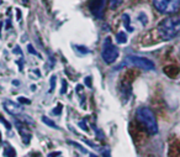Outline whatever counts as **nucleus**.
<instances>
[{"instance_id":"7c9ffc66","label":"nucleus","mask_w":180,"mask_h":157,"mask_svg":"<svg viewBox=\"0 0 180 157\" xmlns=\"http://www.w3.org/2000/svg\"><path fill=\"white\" fill-rule=\"evenodd\" d=\"M90 157H97L96 155H94V154H90Z\"/></svg>"},{"instance_id":"cd10ccee","label":"nucleus","mask_w":180,"mask_h":157,"mask_svg":"<svg viewBox=\"0 0 180 157\" xmlns=\"http://www.w3.org/2000/svg\"><path fill=\"white\" fill-rule=\"evenodd\" d=\"M16 18H17V20L20 21V20H21V11H20L19 9L16 10Z\"/></svg>"},{"instance_id":"f704fd0d","label":"nucleus","mask_w":180,"mask_h":157,"mask_svg":"<svg viewBox=\"0 0 180 157\" xmlns=\"http://www.w3.org/2000/svg\"><path fill=\"white\" fill-rule=\"evenodd\" d=\"M1 3H3V1H1V0H0V4H1Z\"/></svg>"},{"instance_id":"423d86ee","label":"nucleus","mask_w":180,"mask_h":157,"mask_svg":"<svg viewBox=\"0 0 180 157\" xmlns=\"http://www.w3.org/2000/svg\"><path fill=\"white\" fill-rule=\"evenodd\" d=\"M106 0H90L89 1V10L91 14L97 19H101L104 16V7Z\"/></svg>"},{"instance_id":"a878e982","label":"nucleus","mask_w":180,"mask_h":157,"mask_svg":"<svg viewBox=\"0 0 180 157\" xmlns=\"http://www.w3.org/2000/svg\"><path fill=\"white\" fill-rule=\"evenodd\" d=\"M85 84H87L89 88H91L93 84H91V77H87L85 78Z\"/></svg>"},{"instance_id":"bb28decb","label":"nucleus","mask_w":180,"mask_h":157,"mask_svg":"<svg viewBox=\"0 0 180 157\" xmlns=\"http://www.w3.org/2000/svg\"><path fill=\"white\" fill-rule=\"evenodd\" d=\"M59 156H60V152L56 151V152H51V154H48L47 157H59Z\"/></svg>"},{"instance_id":"dca6fc26","label":"nucleus","mask_w":180,"mask_h":157,"mask_svg":"<svg viewBox=\"0 0 180 157\" xmlns=\"http://www.w3.org/2000/svg\"><path fill=\"white\" fill-rule=\"evenodd\" d=\"M50 83H51V89H50V92L52 93L53 90H54V88H56V76H52V77H51Z\"/></svg>"},{"instance_id":"412c9836","label":"nucleus","mask_w":180,"mask_h":157,"mask_svg":"<svg viewBox=\"0 0 180 157\" xmlns=\"http://www.w3.org/2000/svg\"><path fill=\"white\" fill-rule=\"evenodd\" d=\"M78 125H79V126H80L84 131H89V127L87 126V124H85V121H79V122H78Z\"/></svg>"},{"instance_id":"0eeeda50","label":"nucleus","mask_w":180,"mask_h":157,"mask_svg":"<svg viewBox=\"0 0 180 157\" xmlns=\"http://www.w3.org/2000/svg\"><path fill=\"white\" fill-rule=\"evenodd\" d=\"M15 126H16V129H17L20 136L22 137L24 143H25V145H28L30 141H31V136L32 135H31L30 131H28L27 125H25L22 121H17V120H16L15 121Z\"/></svg>"},{"instance_id":"f03ea898","label":"nucleus","mask_w":180,"mask_h":157,"mask_svg":"<svg viewBox=\"0 0 180 157\" xmlns=\"http://www.w3.org/2000/svg\"><path fill=\"white\" fill-rule=\"evenodd\" d=\"M137 120L142 124V126L147 130V133L150 135H155L158 133V122L157 118L152 110L147 106H140L136 111Z\"/></svg>"},{"instance_id":"f3484780","label":"nucleus","mask_w":180,"mask_h":157,"mask_svg":"<svg viewBox=\"0 0 180 157\" xmlns=\"http://www.w3.org/2000/svg\"><path fill=\"white\" fill-rule=\"evenodd\" d=\"M17 100H19L20 104H30V103H31V102L28 100V99H26L25 97H19Z\"/></svg>"},{"instance_id":"6e6552de","label":"nucleus","mask_w":180,"mask_h":157,"mask_svg":"<svg viewBox=\"0 0 180 157\" xmlns=\"http://www.w3.org/2000/svg\"><path fill=\"white\" fill-rule=\"evenodd\" d=\"M4 109H5V111H7L9 114L11 115H19L22 113V108L20 104H16V103L11 102V100H5L4 102Z\"/></svg>"},{"instance_id":"c85d7f7f","label":"nucleus","mask_w":180,"mask_h":157,"mask_svg":"<svg viewBox=\"0 0 180 157\" xmlns=\"http://www.w3.org/2000/svg\"><path fill=\"white\" fill-rule=\"evenodd\" d=\"M14 53H19V55H22V51L20 49V47H15L14 49Z\"/></svg>"},{"instance_id":"393cba45","label":"nucleus","mask_w":180,"mask_h":157,"mask_svg":"<svg viewBox=\"0 0 180 157\" xmlns=\"http://www.w3.org/2000/svg\"><path fill=\"white\" fill-rule=\"evenodd\" d=\"M83 141H84L85 143H87V145H89V146H91L93 148H95V150H96V148H97V146L95 145V143H93L91 141H89V140H87V139H83Z\"/></svg>"},{"instance_id":"9d476101","label":"nucleus","mask_w":180,"mask_h":157,"mask_svg":"<svg viewBox=\"0 0 180 157\" xmlns=\"http://www.w3.org/2000/svg\"><path fill=\"white\" fill-rule=\"evenodd\" d=\"M171 68H173L171 66H169V67H165L164 68V73L167 74V76H169L170 78H173V77H175L178 74L179 69H178V67H174V69H171Z\"/></svg>"},{"instance_id":"6ab92c4d","label":"nucleus","mask_w":180,"mask_h":157,"mask_svg":"<svg viewBox=\"0 0 180 157\" xmlns=\"http://www.w3.org/2000/svg\"><path fill=\"white\" fill-rule=\"evenodd\" d=\"M0 121H1V122L4 124V125L6 126V129H7V130H10V129H11V125H10V122H7V121L5 120V119H4V118L1 116V115H0Z\"/></svg>"},{"instance_id":"4468645a","label":"nucleus","mask_w":180,"mask_h":157,"mask_svg":"<svg viewBox=\"0 0 180 157\" xmlns=\"http://www.w3.org/2000/svg\"><path fill=\"white\" fill-rule=\"evenodd\" d=\"M124 0H110V9L111 10H116L118 6L122 4Z\"/></svg>"},{"instance_id":"473e14b6","label":"nucleus","mask_w":180,"mask_h":157,"mask_svg":"<svg viewBox=\"0 0 180 157\" xmlns=\"http://www.w3.org/2000/svg\"><path fill=\"white\" fill-rule=\"evenodd\" d=\"M34 157H41V155H40V154H38V155H35Z\"/></svg>"},{"instance_id":"7ed1b4c3","label":"nucleus","mask_w":180,"mask_h":157,"mask_svg":"<svg viewBox=\"0 0 180 157\" xmlns=\"http://www.w3.org/2000/svg\"><path fill=\"white\" fill-rule=\"evenodd\" d=\"M155 10L164 15H175L180 10V0H152Z\"/></svg>"},{"instance_id":"72a5a7b5","label":"nucleus","mask_w":180,"mask_h":157,"mask_svg":"<svg viewBox=\"0 0 180 157\" xmlns=\"http://www.w3.org/2000/svg\"><path fill=\"white\" fill-rule=\"evenodd\" d=\"M0 142H1V133H0Z\"/></svg>"},{"instance_id":"f8f14e48","label":"nucleus","mask_w":180,"mask_h":157,"mask_svg":"<svg viewBox=\"0 0 180 157\" xmlns=\"http://www.w3.org/2000/svg\"><path fill=\"white\" fill-rule=\"evenodd\" d=\"M4 156L5 157H16V151L14 150L13 146H6L5 150H4Z\"/></svg>"},{"instance_id":"ddd939ff","label":"nucleus","mask_w":180,"mask_h":157,"mask_svg":"<svg viewBox=\"0 0 180 157\" xmlns=\"http://www.w3.org/2000/svg\"><path fill=\"white\" fill-rule=\"evenodd\" d=\"M42 121L46 124V125H48L50 127H52V129H58V126H57V124L53 121V120H51V119H48L47 116H42Z\"/></svg>"},{"instance_id":"f257e3e1","label":"nucleus","mask_w":180,"mask_h":157,"mask_svg":"<svg viewBox=\"0 0 180 157\" xmlns=\"http://www.w3.org/2000/svg\"><path fill=\"white\" fill-rule=\"evenodd\" d=\"M162 40L169 41L180 35V15H170L164 19L157 27Z\"/></svg>"},{"instance_id":"b1692460","label":"nucleus","mask_w":180,"mask_h":157,"mask_svg":"<svg viewBox=\"0 0 180 157\" xmlns=\"http://www.w3.org/2000/svg\"><path fill=\"white\" fill-rule=\"evenodd\" d=\"M146 19H147V16H146L144 14H143V12H142V14H140V21H141L143 25H146V24H147V20H146Z\"/></svg>"},{"instance_id":"c756f323","label":"nucleus","mask_w":180,"mask_h":157,"mask_svg":"<svg viewBox=\"0 0 180 157\" xmlns=\"http://www.w3.org/2000/svg\"><path fill=\"white\" fill-rule=\"evenodd\" d=\"M13 84H14V85H20V82H17V81H14V82H13Z\"/></svg>"},{"instance_id":"aec40b11","label":"nucleus","mask_w":180,"mask_h":157,"mask_svg":"<svg viewBox=\"0 0 180 157\" xmlns=\"http://www.w3.org/2000/svg\"><path fill=\"white\" fill-rule=\"evenodd\" d=\"M77 49L79 52H81V53H89L90 51L87 48V47H84V46H77Z\"/></svg>"},{"instance_id":"5701e85b","label":"nucleus","mask_w":180,"mask_h":157,"mask_svg":"<svg viewBox=\"0 0 180 157\" xmlns=\"http://www.w3.org/2000/svg\"><path fill=\"white\" fill-rule=\"evenodd\" d=\"M65 92H67V82L63 79V81H62V90H60V93L65 94Z\"/></svg>"},{"instance_id":"4be33fe9","label":"nucleus","mask_w":180,"mask_h":157,"mask_svg":"<svg viewBox=\"0 0 180 157\" xmlns=\"http://www.w3.org/2000/svg\"><path fill=\"white\" fill-rule=\"evenodd\" d=\"M27 49H28V52H30V53H32V55L38 56V52H36V51H35V49H34V46H32V45H28V46H27Z\"/></svg>"},{"instance_id":"39448f33","label":"nucleus","mask_w":180,"mask_h":157,"mask_svg":"<svg viewBox=\"0 0 180 157\" xmlns=\"http://www.w3.org/2000/svg\"><path fill=\"white\" fill-rule=\"evenodd\" d=\"M101 57L105 63L111 64L114 62H116L118 58V48L112 43L111 37H106L104 43H103V49H101Z\"/></svg>"},{"instance_id":"1a4fd4ad","label":"nucleus","mask_w":180,"mask_h":157,"mask_svg":"<svg viewBox=\"0 0 180 157\" xmlns=\"http://www.w3.org/2000/svg\"><path fill=\"white\" fill-rule=\"evenodd\" d=\"M122 20H124V26L127 28L128 32H133V27L131 26V19L128 14H124L122 15Z\"/></svg>"},{"instance_id":"20e7f679","label":"nucleus","mask_w":180,"mask_h":157,"mask_svg":"<svg viewBox=\"0 0 180 157\" xmlns=\"http://www.w3.org/2000/svg\"><path fill=\"white\" fill-rule=\"evenodd\" d=\"M125 64L138 67L141 69H144V71H154L155 69V64L153 61H150L149 58H146V57H141V56H127L125 62L117 69H120L122 66H125Z\"/></svg>"},{"instance_id":"2f4dec72","label":"nucleus","mask_w":180,"mask_h":157,"mask_svg":"<svg viewBox=\"0 0 180 157\" xmlns=\"http://www.w3.org/2000/svg\"><path fill=\"white\" fill-rule=\"evenodd\" d=\"M22 1L25 3V4H27V3H28V0H22Z\"/></svg>"},{"instance_id":"2eb2a0df","label":"nucleus","mask_w":180,"mask_h":157,"mask_svg":"<svg viewBox=\"0 0 180 157\" xmlns=\"http://www.w3.org/2000/svg\"><path fill=\"white\" fill-rule=\"evenodd\" d=\"M68 143H71V145H73V146H75V148H78L80 152H83V154H88V151L85 150V148L80 145V143H78V142H74V141H68Z\"/></svg>"},{"instance_id":"9b49d317","label":"nucleus","mask_w":180,"mask_h":157,"mask_svg":"<svg viewBox=\"0 0 180 157\" xmlns=\"http://www.w3.org/2000/svg\"><path fill=\"white\" fill-rule=\"evenodd\" d=\"M116 42L120 45L126 43L127 42V35H126L125 32H118V34H116Z\"/></svg>"},{"instance_id":"a211bd4d","label":"nucleus","mask_w":180,"mask_h":157,"mask_svg":"<svg viewBox=\"0 0 180 157\" xmlns=\"http://www.w3.org/2000/svg\"><path fill=\"white\" fill-rule=\"evenodd\" d=\"M60 113H62V104H58L56 106V109L53 110V114L54 115H59Z\"/></svg>"}]
</instances>
